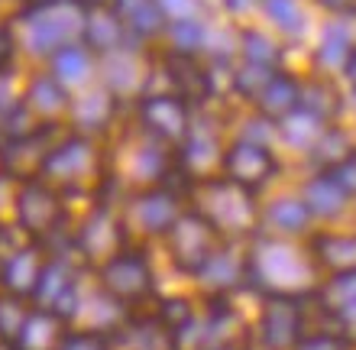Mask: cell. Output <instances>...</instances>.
<instances>
[{
	"label": "cell",
	"mask_w": 356,
	"mask_h": 350,
	"mask_svg": "<svg viewBox=\"0 0 356 350\" xmlns=\"http://www.w3.org/2000/svg\"><path fill=\"white\" fill-rule=\"evenodd\" d=\"M172 244H175L178 263L188 269H204L214 256V224L204 214H188L172 224Z\"/></svg>",
	"instance_id": "obj_1"
},
{
	"label": "cell",
	"mask_w": 356,
	"mask_h": 350,
	"mask_svg": "<svg viewBox=\"0 0 356 350\" xmlns=\"http://www.w3.org/2000/svg\"><path fill=\"white\" fill-rule=\"evenodd\" d=\"M224 169H227V179L230 182L243 185V189H256V185H263V182L272 179L275 159H272V152L266 150V146H259V143L240 140L227 150Z\"/></svg>",
	"instance_id": "obj_2"
},
{
	"label": "cell",
	"mask_w": 356,
	"mask_h": 350,
	"mask_svg": "<svg viewBox=\"0 0 356 350\" xmlns=\"http://www.w3.org/2000/svg\"><path fill=\"white\" fill-rule=\"evenodd\" d=\"M143 120L159 133L162 140H181L188 130V111L181 97L175 95H156L143 104Z\"/></svg>",
	"instance_id": "obj_3"
},
{
	"label": "cell",
	"mask_w": 356,
	"mask_h": 350,
	"mask_svg": "<svg viewBox=\"0 0 356 350\" xmlns=\"http://www.w3.org/2000/svg\"><path fill=\"white\" fill-rule=\"evenodd\" d=\"M117 17L127 23V29L140 33V36H152L159 33L165 23V10L159 0H113Z\"/></svg>",
	"instance_id": "obj_4"
},
{
	"label": "cell",
	"mask_w": 356,
	"mask_h": 350,
	"mask_svg": "<svg viewBox=\"0 0 356 350\" xmlns=\"http://www.w3.org/2000/svg\"><path fill=\"white\" fill-rule=\"evenodd\" d=\"M256 101H259L266 117H289L301 104V91L289 75H272V81Z\"/></svg>",
	"instance_id": "obj_5"
},
{
	"label": "cell",
	"mask_w": 356,
	"mask_h": 350,
	"mask_svg": "<svg viewBox=\"0 0 356 350\" xmlns=\"http://www.w3.org/2000/svg\"><path fill=\"white\" fill-rule=\"evenodd\" d=\"M343 201L347 195L340 191V185L327 175H318L314 182H308V191H305V205H308L311 214H321V218H330V214H337L343 208Z\"/></svg>",
	"instance_id": "obj_6"
},
{
	"label": "cell",
	"mask_w": 356,
	"mask_h": 350,
	"mask_svg": "<svg viewBox=\"0 0 356 350\" xmlns=\"http://www.w3.org/2000/svg\"><path fill=\"white\" fill-rule=\"evenodd\" d=\"M123 36H127V23L117 17V10H113V13L97 10V13L88 19V42L97 46L101 52H113V49H120Z\"/></svg>",
	"instance_id": "obj_7"
},
{
	"label": "cell",
	"mask_w": 356,
	"mask_h": 350,
	"mask_svg": "<svg viewBox=\"0 0 356 350\" xmlns=\"http://www.w3.org/2000/svg\"><path fill=\"white\" fill-rule=\"evenodd\" d=\"M136 218H140L143 230H165L178 221V205L169 195H146L136 205Z\"/></svg>",
	"instance_id": "obj_8"
},
{
	"label": "cell",
	"mask_w": 356,
	"mask_h": 350,
	"mask_svg": "<svg viewBox=\"0 0 356 350\" xmlns=\"http://www.w3.org/2000/svg\"><path fill=\"white\" fill-rule=\"evenodd\" d=\"M350 56H353V46H350V33L343 23H330L321 36V46H318V62L324 68H340L347 65Z\"/></svg>",
	"instance_id": "obj_9"
},
{
	"label": "cell",
	"mask_w": 356,
	"mask_h": 350,
	"mask_svg": "<svg viewBox=\"0 0 356 350\" xmlns=\"http://www.w3.org/2000/svg\"><path fill=\"white\" fill-rule=\"evenodd\" d=\"M301 104H305V114H311L314 120H330V117L340 111V97L337 91L330 85H324V81H314V85H308L305 91H301Z\"/></svg>",
	"instance_id": "obj_10"
},
{
	"label": "cell",
	"mask_w": 356,
	"mask_h": 350,
	"mask_svg": "<svg viewBox=\"0 0 356 350\" xmlns=\"http://www.w3.org/2000/svg\"><path fill=\"white\" fill-rule=\"evenodd\" d=\"M314 250L337 269H356V237H318Z\"/></svg>",
	"instance_id": "obj_11"
},
{
	"label": "cell",
	"mask_w": 356,
	"mask_h": 350,
	"mask_svg": "<svg viewBox=\"0 0 356 350\" xmlns=\"http://www.w3.org/2000/svg\"><path fill=\"white\" fill-rule=\"evenodd\" d=\"M308 218H311L308 205H305V201H298V198H279L269 208V221L279 230H285V234H298V230H305Z\"/></svg>",
	"instance_id": "obj_12"
},
{
	"label": "cell",
	"mask_w": 356,
	"mask_h": 350,
	"mask_svg": "<svg viewBox=\"0 0 356 350\" xmlns=\"http://www.w3.org/2000/svg\"><path fill=\"white\" fill-rule=\"evenodd\" d=\"M291 334H295V308L289 302H272L266 312V337L275 347H282Z\"/></svg>",
	"instance_id": "obj_13"
},
{
	"label": "cell",
	"mask_w": 356,
	"mask_h": 350,
	"mask_svg": "<svg viewBox=\"0 0 356 350\" xmlns=\"http://www.w3.org/2000/svg\"><path fill=\"white\" fill-rule=\"evenodd\" d=\"M263 7L272 23L279 29H285V33H291V36H298L305 29V13H301V7L295 0H263Z\"/></svg>",
	"instance_id": "obj_14"
},
{
	"label": "cell",
	"mask_w": 356,
	"mask_h": 350,
	"mask_svg": "<svg viewBox=\"0 0 356 350\" xmlns=\"http://www.w3.org/2000/svg\"><path fill=\"white\" fill-rule=\"evenodd\" d=\"M243 56H246V62H253V65L272 68L275 62H279V49L272 46L269 36L256 33V29H246L243 33Z\"/></svg>",
	"instance_id": "obj_15"
},
{
	"label": "cell",
	"mask_w": 356,
	"mask_h": 350,
	"mask_svg": "<svg viewBox=\"0 0 356 350\" xmlns=\"http://www.w3.org/2000/svg\"><path fill=\"white\" fill-rule=\"evenodd\" d=\"M272 75H275L272 68L246 62V68H240V72H236L234 85H236V91H240V95H246V97H259V95L266 91V85L272 81Z\"/></svg>",
	"instance_id": "obj_16"
},
{
	"label": "cell",
	"mask_w": 356,
	"mask_h": 350,
	"mask_svg": "<svg viewBox=\"0 0 356 350\" xmlns=\"http://www.w3.org/2000/svg\"><path fill=\"white\" fill-rule=\"evenodd\" d=\"M321 130V120H314L311 114H298V117H289L285 120V127H282V133H285V140L295 143V146H308L314 136H318Z\"/></svg>",
	"instance_id": "obj_17"
},
{
	"label": "cell",
	"mask_w": 356,
	"mask_h": 350,
	"mask_svg": "<svg viewBox=\"0 0 356 350\" xmlns=\"http://www.w3.org/2000/svg\"><path fill=\"white\" fill-rule=\"evenodd\" d=\"M350 152H347V140H343V133H324L318 143H314V159L327 162L330 169L337 166V162H343Z\"/></svg>",
	"instance_id": "obj_18"
},
{
	"label": "cell",
	"mask_w": 356,
	"mask_h": 350,
	"mask_svg": "<svg viewBox=\"0 0 356 350\" xmlns=\"http://www.w3.org/2000/svg\"><path fill=\"white\" fill-rule=\"evenodd\" d=\"M172 36H175V46L181 52H195L201 42H204V26L197 23V19H175L172 23Z\"/></svg>",
	"instance_id": "obj_19"
},
{
	"label": "cell",
	"mask_w": 356,
	"mask_h": 350,
	"mask_svg": "<svg viewBox=\"0 0 356 350\" xmlns=\"http://www.w3.org/2000/svg\"><path fill=\"white\" fill-rule=\"evenodd\" d=\"M327 299L334 302V308H350V305H356V269L340 273L337 279L327 285Z\"/></svg>",
	"instance_id": "obj_20"
},
{
	"label": "cell",
	"mask_w": 356,
	"mask_h": 350,
	"mask_svg": "<svg viewBox=\"0 0 356 350\" xmlns=\"http://www.w3.org/2000/svg\"><path fill=\"white\" fill-rule=\"evenodd\" d=\"M330 179L340 185V191L347 195V198H356V156H347L343 162H337L334 169H330Z\"/></svg>",
	"instance_id": "obj_21"
},
{
	"label": "cell",
	"mask_w": 356,
	"mask_h": 350,
	"mask_svg": "<svg viewBox=\"0 0 356 350\" xmlns=\"http://www.w3.org/2000/svg\"><path fill=\"white\" fill-rule=\"evenodd\" d=\"M58 65L65 68L62 72V78H85V72H88V58H85V52H78L75 46H65L62 52H58Z\"/></svg>",
	"instance_id": "obj_22"
},
{
	"label": "cell",
	"mask_w": 356,
	"mask_h": 350,
	"mask_svg": "<svg viewBox=\"0 0 356 350\" xmlns=\"http://www.w3.org/2000/svg\"><path fill=\"white\" fill-rule=\"evenodd\" d=\"M165 13H175L178 19H188L191 10H195V0H159Z\"/></svg>",
	"instance_id": "obj_23"
},
{
	"label": "cell",
	"mask_w": 356,
	"mask_h": 350,
	"mask_svg": "<svg viewBox=\"0 0 356 350\" xmlns=\"http://www.w3.org/2000/svg\"><path fill=\"white\" fill-rule=\"evenodd\" d=\"M330 13H356V0H318Z\"/></svg>",
	"instance_id": "obj_24"
},
{
	"label": "cell",
	"mask_w": 356,
	"mask_h": 350,
	"mask_svg": "<svg viewBox=\"0 0 356 350\" xmlns=\"http://www.w3.org/2000/svg\"><path fill=\"white\" fill-rule=\"evenodd\" d=\"M301 350H340V344H337V341H330V337H318V341L305 344Z\"/></svg>",
	"instance_id": "obj_25"
},
{
	"label": "cell",
	"mask_w": 356,
	"mask_h": 350,
	"mask_svg": "<svg viewBox=\"0 0 356 350\" xmlns=\"http://www.w3.org/2000/svg\"><path fill=\"white\" fill-rule=\"evenodd\" d=\"M256 0H227V7L234 10V13H243V10H250Z\"/></svg>",
	"instance_id": "obj_26"
},
{
	"label": "cell",
	"mask_w": 356,
	"mask_h": 350,
	"mask_svg": "<svg viewBox=\"0 0 356 350\" xmlns=\"http://www.w3.org/2000/svg\"><path fill=\"white\" fill-rule=\"evenodd\" d=\"M347 72H350V78H353V81H356V52H353V56H350V62H347Z\"/></svg>",
	"instance_id": "obj_27"
}]
</instances>
